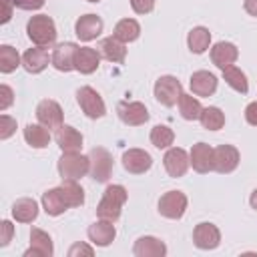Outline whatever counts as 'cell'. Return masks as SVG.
<instances>
[{
  "instance_id": "3",
  "label": "cell",
  "mask_w": 257,
  "mask_h": 257,
  "mask_svg": "<svg viewBox=\"0 0 257 257\" xmlns=\"http://www.w3.org/2000/svg\"><path fill=\"white\" fill-rule=\"evenodd\" d=\"M58 173L62 179H80L90 173V159L80 155L78 151H66L58 159Z\"/></svg>"
},
{
  "instance_id": "20",
  "label": "cell",
  "mask_w": 257,
  "mask_h": 257,
  "mask_svg": "<svg viewBox=\"0 0 257 257\" xmlns=\"http://www.w3.org/2000/svg\"><path fill=\"white\" fill-rule=\"evenodd\" d=\"M42 209L50 217H58L66 209H70V205H68V201H66V197H64L60 187H54V189H48L46 193H42Z\"/></svg>"
},
{
  "instance_id": "37",
  "label": "cell",
  "mask_w": 257,
  "mask_h": 257,
  "mask_svg": "<svg viewBox=\"0 0 257 257\" xmlns=\"http://www.w3.org/2000/svg\"><path fill=\"white\" fill-rule=\"evenodd\" d=\"M0 122H2V126H0V139L4 141L8 137H12V133L16 131V120L12 116H8V114H2L0 116Z\"/></svg>"
},
{
  "instance_id": "41",
  "label": "cell",
  "mask_w": 257,
  "mask_h": 257,
  "mask_svg": "<svg viewBox=\"0 0 257 257\" xmlns=\"http://www.w3.org/2000/svg\"><path fill=\"white\" fill-rule=\"evenodd\" d=\"M92 247L84 245V243H74L70 249H68V257H76V255H86V257H92Z\"/></svg>"
},
{
  "instance_id": "44",
  "label": "cell",
  "mask_w": 257,
  "mask_h": 257,
  "mask_svg": "<svg viewBox=\"0 0 257 257\" xmlns=\"http://www.w3.org/2000/svg\"><path fill=\"white\" fill-rule=\"evenodd\" d=\"M16 6L22 10H38L44 6V0H16Z\"/></svg>"
},
{
  "instance_id": "29",
  "label": "cell",
  "mask_w": 257,
  "mask_h": 257,
  "mask_svg": "<svg viewBox=\"0 0 257 257\" xmlns=\"http://www.w3.org/2000/svg\"><path fill=\"white\" fill-rule=\"evenodd\" d=\"M139 34H141V24L135 18H122V20H118L116 26H114V30H112V36L116 40L124 42V44L137 40Z\"/></svg>"
},
{
  "instance_id": "23",
  "label": "cell",
  "mask_w": 257,
  "mask_h": 257,
  "mask_svg": "<svg viewBox=\"0 0 257 257\" xmlns=\"http://www.w3.org/2000/svg\"><path fill=\"white\" fill-rule=\"evenodd\" d=\"M114 235H116V229H114L112 221H106V219H100L88 227V239L98 247L110 245Z\"/></svg>"
},
{
  "instance_id": "7",
  "label": "cell",
  "mask_w": 257,
  "mask_h": 257,
  "mask_svg": "<svg viewBox=\"0 0 257 257\" xmlns=\"http://www.w3.org/2000/svg\"><path fill=\"white\" fill-rule=\"evenodd\" d=\"M187 195L183 191H167L159 199V213L167 219H181L187 211Z\"/></svg>"
},
{
  "instance_id": "12",
  "label": "cell",
  "mask_w": 257,
  "mask_h": 257,
  "mask_svg": "<svg viewBox=\"0 0 257 257\" xmlns=\"http://www.w3.org/2000/svg\"><path fill=\"white\" fill-rule=\"evenodd\" d=\"M122 167L133 175H143L153 167V157L143 149H128L122 153Z\"/></svg>"
},
{
  "instance_id": "45",
  "label": "cell",
  "mask_w": 257,
  "mask_h": 257,
  "mask_svg": "<svg viewBox=\"0 0 257 257\" xmlns=\"http://www.w3.org/2000/svg\"><path fill=\"white\" fill-rule=\"evenodd\" d=\"M245 10H247V14H251V16H257V0H245Z\"/></svg>"
},
{
  "instance_id": "9",
  "label": "cell",
  "mask_w": 257,
  "mask_h": 257,
  "mask_svg": "<svg viewBox=\"0 0 257 257\" xmlns=\"http://www.w3.org/2000/svg\"><path fill=\"white\" fill-rule=\"evenodd\" d=\"M239 165V151L233 145H219L213 149V171L217 173H233Z\"/></svg>"
},
{
  "instance_id": "33",
  "label": "cell",
  "mask_w": 257,
  "mask_h": 257,
  "mask_svg": "<svg viewBox=\"0 0 257 257\" xmlns=\"http://www.w3.org/2000/svg\"><path fill=\"white\" fill-rule=\"evenodd\" d=\"M199 120H201L203 128H207V131H219L225 124V114L217 106H207V108H203Z\"/></svg>"
},
{
  "instance_id": "16",
  "label": "cell",
  "mask_w": 257,
  "mask_h": 257,
  "mask_svg": "<svg viewBox=\"0 0 257 257\" xmlns=\"http://www.w3.org/2000/svg\"><path fill=\"white\" fill-rule=\"evenodd\" d=\"M48 62H52V56H48V50L44 46H36V48H28L22 54V66L26 68V72L30 74H38L42 72Z\"/></svg>"
},
{
  "instance_id": "36",
  "label": "cell",
  "mask_w": 257,
  "mask_h": 257,
  "mask_svg": "<svg viewBox=\"0 0 257 257\" xmlns=\"http://www.w3.org/2000/svg\"><path fill=\"white\" fill-rule=\"evenodd\" d=\"M173 141H175V133H173L171 126H167V124L153 126V131H151V143L157 149H169L173 145Z\"/></svg>"
},
{
  "instance_id": "5",
  "label": "cell",
  "mask_w": 257,
  "mask_h": 257,
  "mask_svg": "<svg viewBox=\"0 0 257 257\" xmlns=\"http://www.w3.org/2000/svg\"><path fill=\"white\" fill-rule=\"evenodd\" d=\"M88 159H90V177L96 183H106L112 175V155L104 147H94Z\"/></svg>"
},
{
  "instance_id": "34",
  "label": "cell",
  "mask_w": 257,
  "mask_h": 257,
  "mask_svg": "<svg viewBox=\"0 0 257 257\" xmlns=\"http://www.w3.org/2000/svg\"><path fill=\"white\" fill-rule=\"evenodd\" d=\"M60 189H62V193H64V197H66L70 207H80L84 203V191L74 179H62Z\"/></svg>"
},
{
  "instance_id": "47",
  "label": "cell",
  "mask_w": 257,
  "mask_h": 257,
  "mask_svg": "<svg viewBox=\"0 0 257 257\" xmlns=\"http://www.w3.org/2000/svg\"><path fill=\"white\" fill-rule=\"evenodd\" d=\"M88 2H100V0H88Z\"/></svg>"
},
{
  "instance_id": "46",
  "label": "cell",
  "mask_w": 257,
  "mask_h": 257,
  "mask_svg": "<svg viewBox=\"0 0 257 257\" xmlns=\"http://www.w3.org/2000/svg\"><path fill=\"white\" fill-rule=\"evenodd\" d=\"M249 203H251V207H253V209L257 211V189H255V191L251 193V199H249Z\"/></svg>"
},
{
  "instance_id": "43",
  "label": "cell",
  "mask_w": 257,
  "mask_h": 257,
  "mask_svg": "<svg viewBox=\"0 0 257 257\" xmlns=\"http://www.w3.org/2000/svg\"><path fill=\"white\" fill-rule=\"evenodd\" d=\"M245 118H247L249 124L257 126V100H253V102L247 104V108H245Z\"/></svg>"
},
{
  "instance_id": "4",
  "label": "cell",
  "mask_w": 257,
  "mask_h": 257,
  "mask_svg": "<svg viewBox=\"0 0 257 257\" xmlns=\"http://www.w3.org/2000/svg\"><path fill=\"white\" fill-rule=\"evenodd\" d=\"M76 100H78V106L82 108V112L88 118H100L106 112V106H104L102 96L92 86H80L76 90Z\"/></svg>"
},
{
  "instance_id": "11",
  "label": "cell",
  "mask_w": 257,
  "mask_h": 257,
  "mask_svg": "<svg viewBox=\"0 0 257 257\" xmlns=\"http://www.w3.org/2000/svg\"><path fill=\"white\" fill-rule=\"evenodd\" d=\"M163 165H165L169 177L179 179V177H183V175L187 173V169H189L191 163H189V155H187L185 149H181V147H171V149L165 153V157H163Z\"/></svg>"
},
{
  "instance_id": "19",
  "label": "cell",
  "mask_w": 257,
  "mask_h": 257,
  "mask_svg": "<svg viewBox=\"0 0 257 257\" xmlns=\"http://www.w3.org/2000/svg\"><path fill=\"white\" fill-rule=\"evenodd\" d=\"M100 64V52L90 46H78L74 56V70L80 74H92Z\"/></svg>"
},
{
  "instance_id": "26",
  "label": "cell",
  "mask_w": 257,
  "mask_h": 257,
  "mask_svg": "<svg viewBox=\"0 0 257 257\" xmlns=\"http://www.w3.org/2000/svg\"><path fill=\"white\" fill-rule=\"evenodd\" d=\"M100 56H104L108 62H124L126 58V48H124V42L116 40L114 36H108V38H102L100 40Z\"/></svg>"
},
{
  "instance_id": "6",
  "label": "cell",
  "mask_w": 257,
  "mask_h": 257,
  "mask_svg": "<svg viewBox=\"0 0 257 257\" xmlns=\"http://www.w3.org/2000/svg\"><path fill=\"white\" fill-rule=\"evenodd\" d=\"M181 94H183L181 82L171 74H165L155 82V98L163 106H175L179 102Z\"/></svg>"
},
{
  "instance_id": "15",
  "label": "cell",
  "mask_w": 257,
  "mask_h": 257,
  "mask_svg": "<svg viewBox=\"0 0 257 257\" xmlns=\"http://www.w3.org/2000/svg\"><path fill=\"white\" fill-rule=\"evenodd\" d=\"M74 32H76V36L82 42L94 40L102 32V20H100V16H96V14H84V16H80L76 20V24H74Z\"/></svg>"
},
{
  "instance_id": "1",
  "label": "cell",
  "mask_w": 257,
  "mask_h": 257,
  "mask_svg": "<svg viewBox=\"0 0 257 257\" xmlns=\"http://www.w3.org/2000/svg\"><path fill=\"white\" fill-rule=\"evenodd\" d=\"M126 189L122 185H108L102 193V199L96 207V215L98 219H106V221H116L120 217L122 205L126 203Z\"/></svg>"
},
{
  "instance_id": "21",
  "label": "cell",
  "mask_w": 257,
  "mask_h": 257,
  "mask_svg": "<svg viewBox=\"0 0 257 257\" xmlns=\"http://www.w3.org/2000/svg\"><path fill=\"white\" fill-rule=\"evenodd\" d=\"M189 84H191L193 94H197V96H211L217 90V78L209 70H197V72H193Z\"/></svg>"
},
{
  "instance_id": "10",
  "label": "cell",
  "mask_w": 257,
  "mask_h": 257,
  "mask_svg": "<svg viewBox=\"0 0 257 257\" xmlns=\"http://www.w3.org/2000/svg\"><path fill=\"white\" fill-rule=\"evenodd\" d=\"M36 118L40 124H44L46 128H58L62 126V118H64V112L60 108V104L56 100H50V98H44L38 102L36 106Z\"/></svg>"
},
{
  "instance_id": "32",
  "label": "cell",
  "mask_w": 257,
  "mask_h": 257,
  "mask_svg": "<svg viewBox=\"0 0 257 257\" xmlns=\"http://www.w3.org/2000/svg\"><path fill=\"white\" fill-rule=\"evenodd\" d=\"M179 112L185 120H197L203 112V106L199 102V98H195L193 94H181L179 98Z\"/></svg>"
},
{
  "instance_id": "31",
  "label": "cell",
  "mask_w": 257,
  "mask_h": 257,
  "mask_svg": "<svg viewBox=\"0 0 257 257\" xmlns=\"http://www.w3.org/2000/svg\"><path fill=\"white\" fill-rule=\"evenodd\" d=\"M223 78H225V82L233 88V90H237V92H241V94H247V90H249V82H247V76H245V72L241 70V68H237V66H227V68H223Z\"/></svg>"
},
{
  "instance_id": "30",
  "label": "cell",
  "mask_w": 257,
  "mask_h": 257,
  "mask_svg": "<svg viewBox=\"0 0 257 257\" xmlns=\"http://www.w3.org/2000/svg\"><path fill=\"white\" fill-rule=\"evenodd\" d=\"M211 44V32L205 26H195L189 34H187V46L191 52L195 54H203Z\"/></svg>"
},
{
  "instance_id": "35",
  "label": "cell",
  "mask_w": 257,
  "mask_h": 257,
  "mask_svg": "<svg viewBox=\"0 0 257 257\" xmlns=\"http://www.w3.org/2000/svg\"><path fill=\"white\" fill-rule=\"evenodd\" d=\"M20 66V54L16 48L8 46V44H2L0 46V72L8 74L12 70H16Z\"/></svg>"
},
{
  "instance_id": "18",
  "label": "cell",
  "mask_w": 257,
  "mask_h": 257,
  "mask_svg": "<svg viewBox=\"0 0 257 257\" xmlns=\"http://www.w3.org/2000/svg\"><path fill=\"white\" fill-rule=\"evenodd\" d=\"M78 46L74 42H62L54 48L52 52V66L60 72H68L74 68V56H76Z\"/></svg>"
},
{
  "instance_id": "8",
  "label": "cell",
  "mask_w": 257,
  "mask_h": 257,
  "mask_svg": "<svg viewBox=\"0 0 257 257\" xmlns=\"http://www.w3.org/2000/svg\"><path fill=\"white\" fill-rule=\"evenodd\" d=\"M116 112H118V118L128 126H139V124H145L149 120V110L139 100H122V102H118Z\"/></svg>"
},
{
  "instance_id": "22",
  "label": "cell",
  "mask_w": 257,
  "mask_h": 257,
  "mask_svg": "<svg viewBox=\"0 0 257 257\" xmlns=\"http://www.w3.org/2000/svg\"><path fill=\"white\" fill-rule=\"evenodd\" d=\"M239 58V50L233 42H217L211 48V60L215 66H219L221 70L235 64V60Z\"/></svg>"
},
{
  "instance_id": "2",
  "label": "cell",
  "mask_w": 257,
  "mask_h": 257,
  "mask_svg": "<svg viewBox=\"0 0 257 257\" xmlns=\"http://www.w3.org/2000/svg\"><path fill=\"white\" fill-rule=\"evenodd\" d=\"M26 34L36 46H50L56 40V26L54 20L46 14H36L26 24Z\"/></svg>"
},
{
  "instance_id": "27",
  "label": "cell",
  "mask_w": 257,
  "mask_h": 257,
  "mask_svg": "<svg viewBox=\"0 0 257 257\" xmlns=\"http://www.w3.org/2000/svg\"><path fill=\"white\" fill-rule=\"evenodd\" d=\"M12 217L18 223H32L38 217V203L34 199H28V197L18 199L12 205Z\"/></svg>"
},
{
  "instance_id": "39",
  "label": "cell",
  "mask_w": 257,
  "mask_h": 257,
  "mask_svg": "<svg viewBox=\"0 0 257 257\" xmlns=\"http://www.w3.org/2000/svg\"><path fill=\"white\" fill-rule=\"evenodd\" d=\"M12 233H14L12 223H10V221H2V223H0V245H2V247H6V245L10 243Z\"/></svg>"
},
{
  "instance_id": "13",
  "label": "cell",
  "mask_w": 257,
  "mask_h": 257,
  "mask_svg": "<svg viewBox=\"0 0 257 257\" xmlns=\"http://www.w3.org/2000/svg\"><path fill=\"white\" fill-rule=\"evenodd\" d=\"M193 243L199 249H215L221 243V231L213 223H199L193 229Z\"/></svg>"
},
{
  "instance_id": "38",
  "label": "cell",
  "mask_w": 257,
  "mask_h": 257,
  "mask_svg": "<svg viewBox=\"0 0 257 257\" xmlns=\"http://www.w3.org/2000/svg\"><path fill=\"white\" fill-rule=\"evenodd\" d=\"M14 100V92L8 84H2L0 86V110H6Z\"/></svg>"
},
{
  "instance_id": "28",
  "label": "cell",
  "mask_w": 257,
  "mask_h": 257,
  "mask_svg": "<svg viewBox=\"0 0 257 257\" xmlns=\"http://www.w3.org/2000/svg\"><path fill=\"white\" fill-rule=\"evenodd\" d=\"M24 141L32 149H44L50 143V128L44 124H26L24 126Z\"/></svg>"
},
{
  "instance_id": "17",
  "label": "cell",
  "mask_w": 257,
  "mask_h": 257,
  "mask_svg": "<svg viewBox=\"0 0 257 257\" xmlns=\"http://www.w3.org/2000/svg\"><path fill=\"white\" fill-rule=\"evenodd\" d=\"M189 163L197 173H209L213 171V149L207 143L193 145L189 153Z\"/></svg>"
},
{
  "instance_id": "40",
  "label": "cell",
  "mask_w": 257,
  "mask_h": 257,
  "mask_svg": "<svg viewBox=\"0 0 257 257\" xmlns=\"http://www.w3.org/2000/svg\"><path fill=\"white\" fill-rule=\"evenodd\" d=\"M131 6L137 14H149L155 8V0H131Z\"/></svg>"
},
{
  "instance_id": "14",
  "label": "cell",
  "mask_w": 257,
  "mask_h": 257,
  "mask_svg": "<svg viewBox=\"0 0 257 257\" xmlns=\"http://www.w3.org/2000/svg\"><path fill=\"white\" fill-rule=\"evenodd\" d=\"M52 253H54V247H52L50 235L34 227L30 231V249L24 251V257H52Z\"/></svg>"
},
{
  "instance_id": "42",
  "label": "cell",
  "mask_w": 257,
  "mask_h": 257,
  "mask_svg": "<svg viewBox=\"0 0 257 257\" xmlns=\"http://www.w3.org/2000/svg\"><path fill=\"white\" fill-rule=\"evenodd\" d=\"M0 4H2V18H0V22L6 24L12 18V8L16 6V0H0Z\"/></svg>"
},
{
  "instance_id": "25",
  "label": "cell",
  "mask_w": 257,
  "mask_h": 257,
  "mask_svg": "<svg viewBox=\"0 0 257 257\" xmlns=\"http://www.w3.org/2000/svg\"><path fill=\"white\" fill-rule=\"evenodd\" d=\"M133 253L137 257H163L167 255V245L157 239V237H141L137 239L135 247H133Z\"/></svg>"
},
{
  "instance_id": "24",
  "label": "cell",
  "mask_w": 257,
  "mask_h": 257,
  "mask_svg": "<svg viewBox=\"0 0 257 257\" xmlns=\"http://www.w3.org/2000/svg\"><path fill=\"white\" fill-rule=\"evenodd\" d=\"M54 139H56V145L62 149V153H66V151H80V147H82V135L74 126H70V124L58 126Z\"/></svg>"
}]
</instances>
